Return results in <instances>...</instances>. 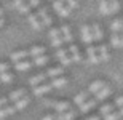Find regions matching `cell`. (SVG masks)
I'll return each instance as SVG.
<instances>
[{"label": "cell", "mask_w": 123, "mask_h": 120, "mask_svg": "<svg viewBox=\"0 0 123 120\" xmlns=\"http://www.w3.org/2000/svg\"><path fill=\"white\" fill-rule=\"evenodd\" d=\"M29 102H31V99H29L27 96H24V98H21V99H18V101H14L13 106H14V109H16V111H23V109H26V107H27Z\"/></svg>", "instance_id": "17"}, {"label": "cell", "mask_w": 123, "mask_h": 120, "mask_svg": "<svg viewBox=\"0 0 123 120\" xmlns=\"http://www.w3.org/2000/svg\"><path fill=\"white\" fill-rule=\"evenodd\" d=\"M110 93H112V90H110V87H107V85H104V87L101 88L99 91L94 95V99L96 101H104L105 98L110 96Z\"/></svg>", "instance_id": "9"}, {"label": "cell", "mask_w": 123, "mask_h": 120, "mask_svg": "<svg viewBox=\"0 0 123 120\" xmlns=\"http://www.w3.org/2000/svg\"><path fill=\"white\" fill-rule=\"evenodd\" d=\"M96 106V99L94 98H93V99H86V101L83 102V104H80V112H82V114H86L88 111H90V109H93V107Z\"/></svg>", "instance_id": "14"}, {"label": "cell", "mask_w": 123, "mask_h": 120, "mask_svg": "<svg viewBox=\"0 0 123 120\" xmlns=\"http://www.w3.org/2000/svg\"><path fill=\"white\" fill-rule=\"evenodd\" d=\"M53 8H55V11L59 14L61 18H67L69 14H70V8L64 3L62 0H55L53 2Z\"/></svg>", "instance_id": "2"}, {"label": "cell", "mask_w": 123, "mask_h": 120, "mask_svg": "<svg viewBox=\"0 0 123 120\" xmlns=\"http://www.w3.org/2000/svg\"><path fill=\"white\" fill-rule=\"evenodd\" d=\"M114 109H115V106L114 104H105V106H102L101 107V115L104 117V115H107V114H110V112H114Z\"/></svg>", "instance_id": "30"}, {"label": "cell", "mask_w": 123, "mask_h": 120, "mask_svg": "<svg viewBox=\"0 0 123 120\" xmlns=\"http://www.w3.org/2000/svg\"><path fill=\"white\" fill-rule=\"evenodd\" d=\"M118 114H120V117H123V107L120 109V112H118Z\"/></svg>", "instance_id": "45"}, {"label": "cell", "mask_w": 123, "mask_h": 120, "mask_svg": "<svg viewBox=\"0 0 123 120\" xmlns=\"http://www.w3.org/2000/svg\"><path fill=\"white\" fill-rule=\"evenodd\" d=\"M8 98H0V109L2 107H5V106H8Z\"/></svg>", "instance_id": "39"}, {"label": "cell", "mask_w": 123, "mask_h": 120, "mask_svg": "<svg viewBox=\"0 0 123 120\" xmlns=\"http://www.w3.org/2000/svg\"><path fill=\"white\" fill-rule=\"evenodd\" d=\"M104 85H105L104 82H101V80H96V82H93L91 85H90V88H88V93H91V95H96V93L99 91V90L104 87Z\"/></svg>", "instance_id": "25"}, {"label": "cell", "mask_w": 123, "mask_h": 120, "mask_svg": "<svg viewBox=\"0 0 123 120\" xmlns=\"http://www.w3.org/2000/svg\"><path fill=\"white\" fill-rule=\"evenodd\" d=\"M11 80H13V74H10V72L0 74V83H10Z\"/></svg>", "instance_id": "31"}, {"label": "cell", "mask_w": 123, "mask_h": 120, "mask_svg": "<svg viewBox=\"0 0 123 120\" xmlns=\"http://www.w3.org/2000/svg\"><path fill=\"white\" fill-rule=\"evenodd\" d=\"M27 56H29V51H26V50H19V51H14L13 55H11V61H13V63H18V61L27 59Z\"/></svg>", "instance_id": "12"}, {"label": "cell", "mask_w": 123, "mask_h": 120, "mask_svg": "<svg viewBox=\"0 0 123 120\" xmlns=\"http://www.w3.org/2000/svg\"><path fill=\"white\" fill-rule=\"evenodd\" d=\"M24 2H29V0H24Z\"/></svg>", "instance_id": "47"}, {"label": "cell", "mask_w": 123, "mask_h": 120, "mask_svg": "<svg viewBox=\"0 0 123 120\" xmlns=\"http://www.w3.org/2000/svg\"><path fill=\"white\" fill-rule=\"evenodd\" d=\"M110 31H112L114 34L123 32V18H122V19H115V21H112V24H110Z\"/></svg>", "instance_id": "22"}, {"label": "cell", "mask_w": 123, "mask_h": 120, "mask_svg": "<svg viewBox=\"0 0 123 120\" xmlns=\"http://www.w3.org/2000/svg\"><path fill=\"white\" fill-rule=\"evenodd\" d=\"M67 53H69V56H70V61H72V63H80V61H82V56H80L78 48L75 45H70V46H69Z\"/></svg>", "instance_id": "10"}, {"label": "cell", "mask_w": 123, "mask_h": 120, "mask_svg": "<svg viewBox=\"0 0 123 120\" xmlns=\"http://www.w3.org/2000/svg\"><path fill=\"white\" fill-rule=\"evenodd\" d=\"M55 37H61V31L59 29H51L50 31V38H55Z\"/></svg>", "instance_id": "36"}, {"label": "cell", "mask_w": 123, "mask_h": 120, "mask_svg": "<svg viewBox=\"0 0 123 120\" xmlns=\"http://www.w3.org/2000/svg\"><path fill=\"white\" fill-rule=\"evenodd\" d=\"M48 56L46 55H42V56H37V58H34V59L31 61L32 63V66H37V67H42V66H45L46 63H48Z\"/></svg>", "instance_id": "24"}, {"label": "cell", "mask_w": 123, "mask_h": 120, "mask_svg": "<svg viewBox=\"0 0 123 120\" xmlns=\"http://www.w3.org/2000/svg\"><path fill=\"white\" fill-rule=\"evenodd\" d=\"M50 91H51L50 83H40V85L34 87V90H32V93H34L35 96H43V95H46V93H50Z\"/></svg>", "instance_id": "6"}, {"label": "cell", "mask_w": 123, "mask_h": 120, "mask_svg": "<svg viewBox=\"0 0 123 120\" xmlns=\"http://www.w3.org/2000/svg\"><path fill=\"white\" fill-rule=\"evenodd\" d=\"M62 43H64V42H62V37H55V38H51V45L55 46V48H59Z\"/></svg>", "instance_id": "34"}, {"label": "cell", "mask_w": 123, "mask_h": 120, "mask_svg": "<svg viewBox=\"0 0 123 120\" xmlns=\"http://www.w3.org/2000/svg\"><path fill=\"white\" fill-rule=\"evenodd\" d=\"M98 51V58H99V63H107L110 59V53H109V48L105 45H99L96 48Z\"/></svg>", "instance_id": "5"}, {"label": "cell", "mask_w": 123, "mask_h": 120, "mask_svg": "<svg viewBox=\"0 0 123 120\" xmlns=\"http://www.w3.org/2000/svg\"><path fill=\"white\" fill-rule=\"evenodd\" d=\"M120 119V114L118 112H110L107 115H104V120H118Z\"/></svg>", "instance_id": "35"}, {"label": "cell", "mask_w": 123, "mask_h": 120, "mask_svg": "<svg viewBox=\"0 0 123 120\" xmlns=\"http://www.w3.org/2000/svg\"><path fill=\"white\" fill-rule=\"evenodd\" d=\"M110 45L114 48H123V35H118V34H114L110 37Z\"/></svg>", "instance_id": "20"}, {"label": "cell", "mask_w": 123, "mask_h": 120, "mask_svg": "<svg viewBox=\"0 0 123 120\" xmlns=\"http://www.w3.org/2000/svg\"><path fill=\"white\" fill-rule=\"evenodd\" d=\"M31 66H32V63L31 61H27V59H23V61H18V63H14V69L16 70H29L31 69Z\"/></svg>", "instance_id": "21"}, {"label": "cell", "mask_w": 123, "mask_h": 120, "mask_svg": "<svg viewBox=\"0 0 123 120\" xmlns=\"http://www.w3.org/2000/svg\"><path fill=\"white\" fill-rule=\"evenodd\" d=\"M45 79H46V74L42 72V74H37V75H34V77H31V79H29V83H31L32 87H37V85H40V83L45 82Z\"/></svg>", "instance_id": "13"}, {"label": "cell", "mask_w": 123, "mask_h": 120, "mask_svg": "<svg viewBox=\"0 0 123 120\" xmlns=\"http://www.w3.org/2000/svg\"><path fill=\"white\" fill-rule=\"evenodd\" d=\"M86 56H88V63H90V64H99V58H98L96 46L88 45V48H86Z\"/></svg>", "instance_id": "7"}, {"label": "cell", "mask_w": 123, "mask_h": 120, "mask_svg": "<svg viewBox=\"0 0 123 120\" xmlns=\"http://www.w3.org/2000/svg\"><path fill=\"white\" fill-rule=\"evenodd\" d=\"M56 59L59 61L62 66H70V63H72L67 50H62V48H58V51H56Z\"/></svg>", "instance_id": "4"}, {"label": "cell", "mask_w": 123, "mask_h": 120, "mask_svg": "<svg viewBox=\"0 0 123 120\" xmlns=\"http://www.w3.org/2000/svg\"><path fill=\"white\" fill-rule=\"evenodd\" d=\"M29 23H31L32 29H35V31H40V29H43V24H42L40 18L37 16V13H35V14H29Z\"/></svg>", "instance_id": "11"}, {"label": "cell", "mask_w": 123, "mask_h": 120, "mask_svg": "<svg viewBox=\"0 0 123 120\" xmlns=\"http://www.w3.org/2000/svg\"><path fill=\"white\" fill-rule=\"evenodd\" d=\"M23 3H26V2H24V0H14V2H13V6H14V8H16V10H18L19 6H21V5H23Z\"/></svg>", "instance_id": "41"}, {"label": "cell", "mask_w": 123, "mask_h": 120, "mask_svg": "<svg viewBox=\"0 0 123 120\" xmlns=\"http://www.w3.org/2000/svg\"><path fill=\"white\" fill-rule=\"evenodd\" d=\"M56 112H66L70 109V104L67 101H55V106H53Z\"/></svg>", "instance_id": "19"}, {"label": "cell", "mask_w": 123, "mask_h": 120, "mask_svg": "<svg viewBox=\"0 0 123 120\" xmlns=\"http://www.w3.org/2000/svg\"><path fill=\"white\" fill-rule=\"evenodd\" d=\"M14 112H16V109H14V106H5V107H2L0 109V120H3V119H6L8 115H13Z\"/></svg>", "instance_id": "18"}, {"label": "cell", "mask_w": 123, "mask_h": 120, "mask_svg": "<svg viewBox=\"0 0 123 120\" xmlns=\"http://www.w3.org/2000/svg\"><path fill=\"white\" fill-rule=\"evenodd\" d=\"M26 96V90H23V88H19V90H14L11 95L8 96V101H18V99H21V98Z\"/></svg>", "instance_id": "23"}, {"label": "cell", "mask_w": 123, "mask_h": 120, "mask_svg": "<svg viewBox=\"0 0 123 120\" xmlns=\"http://www.w3.org/2000/svg\"><path fill=\"white\" fill-rule=\"evenodd\" d=\"M42 120H55V115H45Z\"/></svg>", "instance_id": "43"}, {"label": "cell", "mask_w": 123, "mask_h": 120, "mask_svg": "<svg viewBox=\"0 0 123 120\" xmlns=\"http://www.w3.org/2000/svg\"><path fill=\"white\" fill-rule=\"evenodd\" d=\"M85 120H101V117L99 115H91V117H88V119H85Z\"/></svg>", "instance_id": "42"}, {"label": "cell", "mask_w": 123, "mask_h": 120, "mask_svg": "<svg viewBox=\"0 0 123 120\" xmlns=\"http://www.w3.org/2000/svg\"><path fill=\"white\" fill-rule=\"evenodd\" d=\"M46 77H51V79H56V77H61L62 75V67H51L45 72Z\"/></svg>", "instance_id": "27"}, {"label": "cell", "mask_w": 123, "mask_h": 120, "mask_svg": "<svg viewBox=\"0 0 123 120\" xmlns=\"http://www.w3.org/2000/svg\"><path fill=\"white\" fill-rule=\"evenodd\" d=\"M91 34H93V40H101L102 38V29L98 24H93L91 26Z\"/></svg>", "instance_id": "29"}, {"label": "cell", "mask_w": 123, "mask_h": 120, "mask_svg": "<svg viewBox=\"0 0 123 120\" xmlns=\"http://www.w3.org/2000/svg\"><path fill=\"white\" fill-rule=\"evenodd\" d=\"M8 69H10V64H6V63H0V74L8 72Z\"/></svg>", "instance_id": "37"}, {"label": "cell", "mask_w": 123, "mask_h": 120, "mask_svg": "<svg viewBox=\"0 0 123 120\" xmlns=\"http://www.w3.org/2000/svg\"><path fill=\"white\" fill-rule=\"evenodd\" d=\"M27 3H29V6H31V8H35V6H38L40 0H29Z\"/></svg>", "instance_id": "40"}, {"label": "cell", "mask_w": 123, "mask_h": 120, "mask_svg": "<svg viewBox=\"0 0 123 120\" xmlns=\"http://www.w3.org/2000/svg\"><path fill=\"white\" fill-rule=\"evenodd\" d=\"M37 16L40 18L43 27H45V26H50V24L53 23V19H51V16L48 14V10H46V8H40V10H38V13H37Z\"/></svg>", "instance_id": "8"}, {"label": "cell", "mask_w": 123, "mask_h": 120, "mask_svg": "<svg viewBox=\"0 0 123 120\" xmlns=\"http://www.w3.org/2000/svg\"><path fill=\"white\" fill-rule=\"evenodd\" d=\"M114 106H117V107H120V109H122L123 107V96H120V98H117V99H115V104Z\"/></svg>", "instance_id": "38"}, {"label": "cell", "mask_w": 123, "mask_h": 120, "mask_svg": "<svg viewBox=\"0 0 123 120\" xmlns=\"http://www.w3.org/2000/svg\"><path fill=\"white\" fill-rule=\"evenodd\" d=\"M2 16H3V10L0 8V18H2Z\"/></svg>", "instance_id": "46"}, {"label": "cell", "mask_w": 123, "mask_h": 120, "mask_svg": "<svg viewBox=\"0 0 123 120\" xmlns=\"http://www.w3.org/2000/svg\"><path fill=\"white\" fill-rule=\"evenodd\" d=\"M31 10H32V8L29 6V3H27V2H26V3H23V5H21V6L18 8V11H19L21 14H27L29 11H31Z\"/></svg>", "instance_id": "32"}, {"label": "cell", "mask_w": 123, "mask_h": 120, "mask_svg": "<svg viewBox=\"0 0 123 120\" xmlns=\"http://www.w3.org/2000/svg\"><path fill=\"white\" fill-rule=\"evenodd\" d=\"M64 3L67 5L70 10H74V8H78V0H62Z\"/></svg>", "instance_id": "33"}, {"label": "cell", "mask_w": 123, "mask_h": 120, "mask_svg": "<svg viewBox=\"0 0 123 120\" xmlns=\"http://www.w3.org/2000/svg\"><path fill=\"white\" fill-rule=\"evenodd\" d=\"M51 88H62V87H66L67 85V79L66 77H56V79H51Z\"/></svg>", "instance_id": "16"}, {"label": "cell", "mask_w": 123, "mask_h": 120, "mask_svg": "<svg viewBox=\"0 0 123 120\" xmlns=\"http://www.w3.org/2000/svg\"><path fill=\"white\" fill-rule=\"evenodd\" d=\"M120 8V3L118 0H101L99 3V11L102 14H112V13H117Z\"/></svg>", "instance_id": "1"}, {"label": "cell", "mask_w": 123, "mask_h": 120, "mask_svg": "<svg viewBox=\"0 0 123 120\" xmlns=\"http://www.w3.org/2000/svg\"><path fill=\"white\" fill-rule=\"evenodd\" d=\"M45 46H32L31 50H29V56H32V58H37V56H42L45 55Z\"/></svg>", "instance_id": "26"}, {"label": "cell", "mask_w": 123, "mask_h": 120, "mask_svg": "<svg viewBox=\"0 0 123 120\" xmlns=\"http://www.w3.org/2000/svg\"><path fill=\"white\" fill-rule=\"evenodd\" d=\"M88 96H90V93L88 91H82V93H78L77 96L74 98V102L77 104V106H80V104H83V102L88 99Z\"/></svg>", "instance_id": "28"}, {"label": "cell", "mask_w": 123, "mask_h": 120, "mask_svg": "<svg viewBox=\"0 0 123 120\" xmlns=\"http://www.w3.org/2000/svg\"><path fill=\"white\" fill-rule=\"evenodd\" d=\"M80 37H82L83 43L91 45L93 42H94V40H93V34H91V26H88V24L82 26V29H80Z\"/></svg>", "instance_id": "3"}, {"label": "cell", "mask_w": 123, "mask_h": 120, "mask_svg": "<svg viewBox=\"0 0 123 120\" xmlns=\"http://www.w3.org/2000/svg\"><path fill=\"white\" fill-rule=\"evenodd\" d=\"M59 31H61L62 42H67V43H70V42H72V32H70V27H69V26H62Z\"/></svg>", "instance_id": "15"}, {"label": "cell", "mask_w": 123, "mask_h": 120, "mask_svg": "<svg viewBox=\"0 0 123 120\" xmlns=\"http://www.w3.org/2000/svg\"><path fill=\"white\" fill-rule=\"evenodd\" d=\"M3 23H5V21H3V18H0V27L3 26Z\"/></svg>", "instance_id": "44"}]
</instances>
